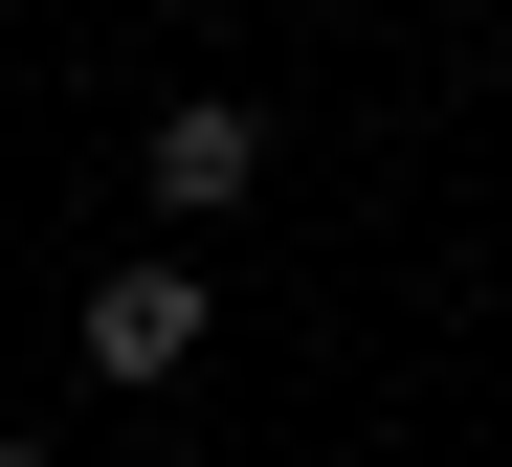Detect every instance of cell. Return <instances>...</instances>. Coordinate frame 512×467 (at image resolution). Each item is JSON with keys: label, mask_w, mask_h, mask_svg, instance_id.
Returning <instances> with one entry per match:
<instances>
[{"label": "cell", "mask_w": 512, "mask_h": 467, "mask_svg": "<svg viewBox=\"0 0 512 467\" xmlns=\"http://www.w3.org/2000/svg\"><path fill=\"white\" fill-rule=\"evenodd\" d=\"M201 356V267L156 245V267H90V379H179Z\"/></svg>", "instance_id": "obj_2"}, {"label": "cell", "mask_w": 512, "mask_h": 467, "mask_svg": "<svg viewBox=\"0 0 512 467\" xmlns=\"http://www.w3.org/2000/svg\"><path fill=\"white\" fill-rule=\"evenodd\" d=\"M0 467H67V445H0Z\"/></svg>", "instance_id": "obj_3"}, {"label": "cell", "mask_w": 512, "mask_h": 467, "mask_svg": "<svg viewBox=\"0 0 512 467\" xmlns=\"http://www.w3.org/2000/svg\"><path fill=\"white\" fill-rule=\"evenodd\" d=\"M245 178H268V112H245V89H179L156 156H134V201L156 223H245Z\"/></svg>", "instance_id": "obj_1"}]
</instances>
